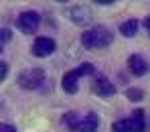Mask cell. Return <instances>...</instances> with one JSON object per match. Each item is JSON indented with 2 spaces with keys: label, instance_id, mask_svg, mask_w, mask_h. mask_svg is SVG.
I'll return each instance as SVG.
<instances>
[{
  "label": "cell",
  "instance_id": "cell-6",
  "mask_svg": "<svg viewBox=\"0 0 150 132\" xmlns=\"http://www.w3.org/2000/svg\"><path fill=\"white\" fill-rule=\"evenodd\" d=\"M55 41L51 37H39L33 45V55L35 57H49L51 53L55 51Z\"/></svg>",
  "mask_w": 150,
  "mask_h": 132
},
{
  "label": "cell",
  "instance_id": "cell-14",
  "mask_svg": "<svg viewBox=\"0 0 150 132\" xmlns=\"http://www.w3.org/2000/svg\"><path fill=\"white\" fill-rule=\"evenodd\" d=\"M126 96H128L130 100H140V98H142V92H140V89H132V87H130V89L126 92Z\"/></svg>",
  "mask_w": 150,
  "mask_h": 132
},
{
  "label": "cell",
  "instance_id": "cell-8",
  "mask_svg": "<svg viewBox=\"0 0 150 132\" xmlns=\"http://www.w3.org/2000/svg\"><path fill=\"white\" fill-rule=\"evenodd\" d=\"M69 18L73 21L75 25H87L89 21H91V14H89V10L85 8V6H79V4H75L69 8Z\"/></svg>",
  "mask_w": 150,
  "mask_h": 132
},
{
  "label": "cell",
  "instance_id": "cell-1",
  "mask_svg": "<svg viewBox=\"0 0 150 132\" xmlns=\"http://www.w3.org/2000/svg\"><path fill=\"white\" fill-rule=\"evenodd\" d=\"M114 41V33L105 26H93L81 35V45L85 49H103Z\"/></svg>",
  "mask_w": 150,
  "mask_h": 132
},
{
  "label": "cell",
  "instance_id": "cell-17",
  "mask_svg": "<svg viewBox=\"0 0 150 132\" xmlns=\"http://www.w3.org/2000/svg\"><path fill=\"white\" fill-rule=\"evenodd\" d=\"M0 132H16V130H14V126H10V124H2V126H0Z\"/></svg>",
  "mask_w": 150,
  "mask_h": 132
},
{
  "label": "cell",
  "instance_id": "cell-3",
  "mask_svg": "<svg viewBox=\"0 0 150 132\" xmlns=\"http://www.w3.org/2000/svg\"><path fill=\"white\" fill-rule=\"evenodd\" d=\"M43 83H45V71L39 69V67L25 69V71L18 75V85H21L23 89H39Z\"/></svg>",
  "mask_w": 150,
  "mask_h": 132
},
{
  "label": "cell",
  "instance_id": "cell-4",
  "mask_svg": "<svg viewBox=\"0 0 150 132\" xmlns=\"http://www.w3.org/2000/svg\"><path fill=\"white\" fill-rule=\"evenodd\" d=\"M39 25H41V16H39V12H35V10H26V12H23V14L16 18V26H18L23 33H26V35H33V33L39 28Z\"/></svg>",
  "mask_w": 150,
  "mask_h": 132
},
{
  "label": "cell",
  "instance_id": "cell-9",
  "mask_svg": "<svg viewBox=\"0 0 150 132\" xmlns=\"http://www.w3.org/2000/svg\"><path fill=\"white\" fill-rule=\"evenodd\" d=\"M93 94H98V96H112V94H116V87H114V83L108 77L98 75L96 81H93Z\"/></svg>",
  "mask_w": 150,
  "mask_h": 132
},
{
  "label": "cell",
  "instance_id": "cell-18",
  "mask_svg": "<svg viewBox=\"0 0 150 132\" xmlns=\"http://www.w3.org/2000/svg\"><path fill=\"white\" fill-rule=\"evenodd\" d=\"M144 26H146V31H148V35H150V16H146V21H144Z\"/></svg>",
  "mask_w": 150,
  "mask_h": 132
},
{
  "label": "cell",
  "instance_id": "cell-15",
  "mask_svg": "<svg viewBox=\"0 0 150 132\" xmlns=\"http://www.w3.org/2000/svg\"><path fill=\"white\" fill-rule=\"evenodd\" d=\"M8 75V63L6 61H0V81H4Z\"/></svg>",
  "mask_w": 150,
  "mask_h": 132
},
{
  "label": "cell",
  "instance_id": "cell-13",
  "mask_svg": "<svg viewBox=\"0 0 150 132\" xmlns=\"http://www.w3.org/2000/svg\"><path fill=\"white\" fill-rule=\"evenodd\" d=\"M77 120H79V116H77L75 112H69V114H65V116H63V124H65L69 130H75V126H77Z\"/></svg>",
  "mask_w": 150,
  "mask_h": 132
},
{
  "label": "cell",
  "instance_id": "cell-7",
  "mask_svg": "<svg viewBox=\"0 0 150 132\" xmlns=\"http://www.w3.org/2000/svg\"><path fill=\"white\" fill-rule=\"evenodd\" d=\"M128 69H130L136 77H142V75L148 73V63H146V59H144L142 55L134 53V55L128 57Z\"/></svg>",
  "mask_w": 150,
  "mask_h": 132
},
{
  "label": "cell",
  "instance_id": "cell-10",
  "mask_svg": "<svg viewBox=\"0 0 150 132\" xmlns=\"http://www.w3.org/2000/svg\"><path fill=\"white\" fill-rule=\"evenodd\" d=\"M130 126H132V132H144L146 128V120H144V110H134V114L130 116Z\"/></svg>",
  "mask_w": 150,
  "mask_h": 132
},
{
  "label": "cell",
  "instance_id": "cell-2",
  "mask_svg": "<svg viewBox=\"0 0 150 132\" xmlns=\"http://www.w3.org/2000/svg\"><path fill=\"white\" fill-rule=\"evenodd\" d=\"M96 71V67L91 65V63H83V65H79V67H75V69H69L63 79H61V85H63V92L65 94H75L77 92V79L81 77V75H91Z\"/></svg>",
  "mask_w": 150,
  "mask_h": 132
},
{
  "label": "cell",
  "instance_id": "cell-16",
  "mask_svg": "<svg viewBox=\"0 0 150 132\" xmlns=\"http://www.w3.org/2000/svg\"><path fill=\"white\" fill-rule=\"evenodd\" d=\"M0 37H2V45H6V43L10 41V31H8V28H2Z\"/></svg>",
  "mask_w": 150,
  "mask_h": 132
},
{
  "label": "cell",
  "instance_id": "cell-5",
  "mask_svg": "<svg viewBox=\"0 0 150 132\" xmlns=\"http://www.w3.org/2000/svg\"><path fill=\"white\" fill-rule=\"evenodd\" d=\"M100 126V116L96 112H87L83 118L77 120V126L73 132H96Z\"/></svg>",
  "mask_w": 150,
  "mask_h": 132
},
{
  "label": "cell",
  "instance_id": "cell-11",
  "mask_svg": "<svg viewBox=\"0 0 150 132\" xmlns=\"http://www.w3.org/2000/svg\"><path fill=\"white\" fill-rule=\"evenodd\" d=\"M120 33H122L124 37H134V35L138 33V21H136V18H130V21L122 23V26H120Z\"/></svg>",
  "mask_w": 150,
  "mask_h": 132
},
{
  "label": "cell",
  "instance_id": "cell-12",
  "mask_svg": "<svg viewBox=\"0 0 150 132\" xmlns=\"http://www.w3.org/2000/svg\"><path fill=\"white\" fill-rule=\"evenodd\" d=\"M112 130H114V132H132V126H130V118L116 120V122L112 124Z\"/></svg>",
  "mask_w": 150,
  "mask_h": 132
}]
</instances>
